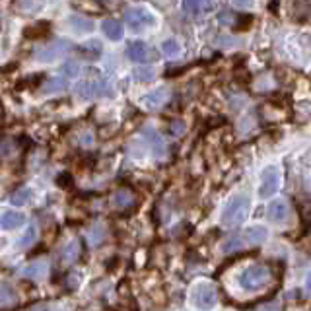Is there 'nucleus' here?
Here are the masks:
<instances>
[{"mask_svg": "<svg viewBox=\"0 0 311 311\" xmlns=\"http://www.w3.org/2000/svg\"><path fill=\"white\" fill-rule=\"evenodd\" d=\"M270 278H272V272L267 265H251L239 272L237 282L245 292H257V290L265 288L270 282Z\"/></svg>", "mask_w": 311, "mask_h": 311, "instance_id": "2", "label": "nucleus"}, {"mask_svg": "<svg viewBox=\"0 0 311 311\" xmlns=\"http://www.w3.org/2000/svg\"><path fill=\"white\" fill-rule=\"evenodd\" d=\"M31 196H33V191H31V189H28V187H20L18 191L12 193L10 202H12L14 206H26L31 200Z\"/></svg>", "mask_w": 311, "mask_h": 311, "instance_id": "22", "label": "nucleus"}, {"mask_svg": "<svg viewBox=\"0 0 311 311\" xmlns=\"http://www.w3.org/2000/svg\"><path fill=\"white\" fill-rule=\"evenodd\" d=\"M18 301V294H16L14 286L8 284V282H2L0 284V305L2 307H10Z\"/></svg>", "mask_w": 311, "mask_h": 311, "instance_id": "19", "label": "nucleus"}, {"mask_svg": "<svg viewBox=\"0 0 311 311\" xmlns=\"http://www.w3.org/2000/svg\"><path fill=\"white\" fill-rule=\"evenodd\" d=\"M257 311H280V303L278 301H268L265 305H261Z\"/></svg>", "mask_w": 311, "mask_h": 311, "instance_id": "38", "label": "nucleus"}, {"mask_svg": "<svg viewBox=\"0 0 311 311\" xmlns=\"http://www.w3.org/2000/svg\"><path fill=\"white\" fill-rule=\"evenodd\" d=\"M142 142H146L152 150V154L156 158H163L165 152H167V146H165V140L158 134V131L154 127H144L142 129Z\"/></svg>", "mask_w": 311, "mask_h": 311, "instance_id": "8", "label": "nucleus"}, {"mask_svg": "<svg viewBox=\"0 0 311 311\" xmlns=\"http://www.w3.org/2000/svg\"><path fill=\"white\" fill-rule=\"evenodd\" d=\"M267 216H268V220L274 222V224L286 222L288 216H290V206H288V202H286L284 198L272 200L267 208Z\"/></svg>", "mask_w": 311, "mask_h": 311, "instance_id": "9", "label": "nucleus"}, {"mask_svg": "<svg viewBox=\"0 0 311 311\" xmlns=\"http://www.w3.org/2000/svg\"><path fill=\"white\" fill-rule=\"evenodd\" d=\"M280 189V169L276 165H268L263 171V179H261V187H259V196L261 198H270L278 193Z\"/></svg>", "mask_w": 311, "mask_h": 311, "instance_id": "4", "label": "nucleus"}, {"mask_svg": "<svg viewBox=\"0 0 311 311\" xmlns=\"http://www.w3.org/2000/svg\"><path fill=\"white\" fill-rule=\"evenodd\" d=\"M133 76L138 82H152L156 78V70L152 66H138V68H134Z\"/></svg>", "mask_w": 311, "mask_h": 311, "instance_id": "24", "label": "nucleus"}, {"mask_svg": "<svg viewBox=\"0 0 311 311\" xmlns=\"http://www.w3.org/2000/svg\"><path fill=\"white\" fill-rule=\"evenodd\" d=\"M72 47H70V41H55V43L51 45H45L43 49H39V51H35V59L39 60V62H51V60L59 59L60 55L64 53V51H70Z\"/></svg>", "mask_w": 311, "mask_h": 311, "instance_id": "7", "label": "nucleus"}, {"mask_svg": "<svg viewBox=\"0 0 311 311\" xmlns=\"http://www.w3.org/2000/svg\"><path fill=\"white\" fill-rule=\"evenodd\" d=\"M24 274L35 282L45 280L47 274H49V263L43 261V259H41V261H33V263H30V267L24 270Z\"/></svg>", "mask_w": 311, "mask_h": 311, "instance_id": "12", "label": "nucleus"}, {"mask_svg": "<svg viewBox=\"0 0 311 311\" xmlns=\"http://www.w3.org/2000/svg\"><path fill=\"white\" fill-rule=\"evenodd\" d=\"M49 30H51L49 22H37L35 26H28L24 33H26L28 39H41V37H45L49 33Z\"/></svg>", "mask_w": 311, "mask_h": 311, "instance_id": "21", "label": "nucleus"}, {"mask_svg": "<svg viewBox=\"0 0 311 311\" xmlns=\"http://www.w3.org/2000/svg\"><path fill=\"white\" fill-rule=\"evenodd\" d=\"M39 82H43V74H33V78H26L22 84H20V88H24V86H28V88H35Z\"/></svg>", "mask_w": 311, "mask_h": 311, "instance_id": "35", "label": "nucleus"}, {"mask_svg": "<svg viewBox=\"0 0 311 311\" xmlns=\"http://www.w3.org/2000/svg\"><path fill=\"white\" fill-rule=\"evenodd\" d=\"M68 24H70V30L76 31V33H91V31L95 30V24H93L91 20H88V18H84V16H80V14L70 16Z\"/></svg>", "mask_w": 311, "mask_h": 311, "instance_id": "16", "label": "nucleus"}, {"mask_svg": "<svg viewBox=\"0 0 311 311\" xmlns=\"http://www.w3.org/2000/svg\"><path fill=\"white\" fill-rule=\"evenodd\" d=\"M24 224H26V216H24L22 212H14V210L4 212L2 218H0L2 230H16V228H20V226H24Z\"/></svg>", "mask_w": 311, "mask_h": 311, "instance_id": "14", "label": "nucleus"}, {"mask_svg": "<svg viewBox=\"0 0 311 311\" xmlns=\"http://www.w3.org/2000/svg\"><path fill=\"white\" fill-rule=\"evenodd\" d=\"M214 8V2H183V10L187 12V16H191L194 20H202L204 16Z\"/></svg>", "mask_w": 311, "mask_h": 311, "instance_id": "11", "label": "nucleus"}, {"mask_svg": "<svg viewBox=\"0 0 311 311\" xmlns=\"http://www.w3.org/2000/svg\"><path fill=\"white\" fill-rule=\"evenodd\" d=\"M216 43L220 45V47H234L236 41H234L232 37H218V39H216Z\"/></svg>", "mask_w": 311, "mask_h": 311, "instance_id": "39", "label": "nucleus"}, {"mask_svg": "<svg viewBox=\"0 0 311 311\" xmlns=\"http://www.w3.org/2000/svg\"><path fill=\"white\" fill-rule=\"evenodd\" d=\"M31 311H51V309H49V305H37V307H33Z\"/></svg>", "mask_w": 311, "mask_h": 311, "instance_id": "40", "label": "nucleus"}, {"mask_svg": "<svg viewBox=\"0 0 311 311\" xmlns=\"http://www.w3.org/2000/svg\"><path fill=\"white\" fill-rule=\"evenodd\" d=\"M249 212H251V198L243 193L234 194V196L228 200L226 208H224L220 224H222L224 228H236V226H241V224L247 220Z\"/></svg>", "mask_w": 311, "mask_h": 311, "instance_id": "1", "label": "nucleus"}, {"mask_svg": "<svg viewBox=\"0 0 311 311\" xmlns=\"http://www.w3.org/2000/svg\"><path fill=\"white\" fill-rule=\"evenodd\" d=\"M162 53L165 57H179L181 55V45H179L177 39H165L162 43Z\"/></svg>", "mask_w": 311, "mask_h": 311, "instance_id": "23", "label": "nucleus"}, {"mask_svg": "<svg viewBox=\"0 0 311 311\" xmlns=\"http://www.w3.org/2000/svg\"><path fill=\"white\" fill-rule=\"evenodd\" d=\"M187 131V123L185 121H173L171 123V134L173 136H181V134H185Z\"/></svg>", "mask_w": 311, "mask_h": 311, "instance_id": "34", "label": "nucleus"}, {"mask_svg": "<svg viewBox=\"0 0 311 311\" xmlns=\"http://www.w3.org/2000/svg\"><path fill=\"white\" fill-rule=\"evenodd\" d=\"M237 16L232 12V10H222L220 14H218V22H220V26H232V24H236Z\"/></svg>", "mask_w": 311, "mask_h": 311, "instance_id": "31", "label": "nucleus"}, {"mask_svg": "<svg viewBox=\"0 0 311 311\" xmlns=\"http://www.w3.org/2000/svg\"><path fill=\"white\" fill-rule=\"evenodd\" d=\"M84 49H88L91 53H101V43L99 41H88V43H84Z\"/></svg>", "mask_w": 311, "mask_h": 311, "instance_id": "37", "label": "nucleus"}, {"mask_svg": "<svg viewBox=\"0 0 311 311\" xmlns=\"http://www.w3.org/2000/svg\"><path fill=\"white\" fill-rule=\"evenodd\" d=\"M66 88V82H64V78H51L49 82H45L43 86V93H57V91H62V89Z\"/></svg>", "mask_w": 311, "mask_h": 311, "instance_id": "26", "label": "nucleus"}, {"mask_svg": "<svg viewBox=\"0 0 311 311\" xmlns=\"http://www.w3.org/2000/svg\"><path fill=\"white\" fill-rule=\"evenodd\" d=\"M60 72L68 78H76L80 74V64L76 60H64V64L60 66Z\"/></svg>", "mask_w": 311, "mask_h": 311, "instance_id": "30", "label": "nucleus"}, {"mask_svg": "<svg viewBox=\"0 0 311 311\" xmlns=\"http://www.w3.org/2000/svg\"><path fill=\"white\" fill-rule=\"evenodd\" d=\"M167 101V89H156V91H150L148 95L142 97V103L146 105L148 109H158Z\"/></svg>", "mask_w": 311, "mask_h": 311, "instance_id": "18", "label": "nucleus"}, {"mask_svg": "<svg viewBox=\"0 0 311 311\" xmlns=\"http://www.w3.org/2000/svg\"><path fill=\"white\" fill-rule=\"evenodd\" d=\"M57 185H59L60 189H70L74 185V179H72V175L68 171L66 173H60L59 177H57Z\"/></svg>", "mask_w": 311, "mask_h": 311, "instance_id": "32", "label": "nucleus"}, {"mask_svg": "<svg viewBox=\"0 0 311 311\" xmlns=\"http://www.w3.org/2000/svg\"><path fill=\"white\" fill-rule=\"evenodd\" d=\"M245 237H247V241L253 243V245H261V243H265L268 237V232L265 226H261V224H255L251 228H247L245 230Z\"/></svg>", "mask_w": 311, "mask_h": 311, "instance_id": "17", "label": "nucleus"}, {"mask_svg": "<svg viewBox=\"0 0 311 311\" xmlns=\"http://www.w3.org/2000/svg\"><path fill=\"white\" fill-rule=\"evenodd\" d=\"M101 31H103L111 41H121L123 35H125L123 24L117 22V20H103V22H101Z\"/></svg>", "mask_w": 311, "mask_h": 311, "instance_id": "15", "label": "nucleus"}, {"mask_svg": "<svg viewBox=\"0 0 311 311\" xmlns=\"http://www.w3.org/2000/svg\"><path fill=\"white\" fill-rule=\"evenodd\" d=\"M216 299H218V294H216V288L212 284H198L194 288L193 294V301L198 309H210L216 305Z\"/></svg>", "mask_w": 311, "mask_h": 311, "instance_id": "5", "label": "nucleus"}, {"mask_svg": "<svg viewBox=\"0 0 311 311\" xmlns=\"http://www.w3.org/2000/svg\"><path fill=\"white\" fill-rule=\"evenodd\" d=\"M251 24H253V16H241V18L237 16V20H236L234 26H236L237 31H245Z\"/></svg>", "mask_w": 311, "mask_h": 311, "instance_id": "33", "label": "nucleus"}, {"mask_svg": "<svg viewBox=\"0 0 311 311\" xmlns=\"http://www.w3.org/2000/svg\"><path fill=\"white\" fill-rule=\"evenodd\" d=\"M105 228L101 226V224H95L91 230H89V234H88V239H89V243L91 245H99L101 241L105 239Z\"/></svg>", "mask_w": 311, "mask_h": 311, "instance_id": "27", "label": "nucleus"}, {"mask_svg": "<svg viewBox=\"0 0 311 311\" xmlns=\"http://www.w3.org/2000/svg\"><path fill=\"white\" fill-rule=\"evenodd\" d=\"M78 142L82 144V146H89L91 142H93V134L91 133H82L78 136Z\"/></svg>", "mask_w": 311, "mask_h": 311, "instance_id": "36", "label": "nucleus"}, {"mask_svg": "<svg viewBox=\"0 0 311 311\" xmlns=\"http://www.w3.org/2000/svg\"><path fill=\"white\" fill-rule=\"evenodd\" d=\"M125 20H127V26L133 31H142L148 26H154V16L142 8H131L125 14Z\"/></svg>", "mask_w": 311, "mask_h": 311, "instance_id": "6", "label": "nucleus"}, {"mask_svg": "<svg viewBox=\"0 0 311 311\" xmlns=\"http://www.w3.org/2000/svg\"><path fill=\"white\" fill-rule=\"evenodd\" d=\"M241 247H243V239H241V236H230L222 243V251L224 253L237 251V249H241Z\"/></svg>", "mask_w": 311, "mask_h": 311, "instance_id": "29", "label": "nucleus"}, {"mask_svg": "<svg viewBox=\"0 0 311 311\" xmlns=\"http://www.w3.org/2000/svg\"><path fill=\"white\" fill-rule=\"evenodd\" d=\"M37 239V228L35 226H30L26 232H24V236L20 237V241H18V247H22V249H28L33 245V241Z\"/></svg>", "mask_w": 311, "mask_h": 311, "instance_id": "25", "label": "nucleus"}, {"mask_svg": "<svg viewBox=\"0 0 311 311\" xmlns=\"http://www.w3.org/2000/svg\"><path fill=\"white\" fill-rule=\"evenodd\" d=\"M76 93L82 99H95V97H109L115 91L107 80H84L76 84Z\"/></svg>", "mask_w": 311, "mask_h": 311, "instance_id": "3", "label": "nucleus"}, {"mask_svg": "<svg viewBox=\"0 0 311 311\" xmlns=\"http://www.w3.org/2000/svg\"><path fill=\"white\" fill-rule=\"evenodd\" d=\"M134 193L131 189H119L117 193L113 194V204L119 208H129L134 204Z\"/></svg>", "mask_w": 311, "mask_h": 311, "instance_id": "20", "label": "nucleus"}, {"mask_svg": "<svg viewBox=\"0 0 311 311\" xmlns=\"http://www.w3.org/2000/svg\"><path fill=\"white\" fill-rule=\"evenodd\" d=\"M80 253H82V243H80V239L68 241V243L64 245V249L60 251V265L68 267V265L76 263L78 257H80Z\"/></svg>", "mask_w": 311, "mask_h": 311, "instance_id": "10", "label": "nucleus"}, {"mask_svg": "<svg viewBox=\"0 0 311 311\" xmlns=\"http://www.w3.org/2000/svg\"><path fill=\"white\" fill-rule=\"evenodd\" d=\"M127 57L134 62H144L148 59V45L144 41H131L127 45Z\"/></svg>", "mask_w": 311, "mask_h": 311, "instance_id": "13", "label": "nucleus"}, {"mask_svg": "<svg viewBox=\"0 0 311 311\" xmlns=\"http://www.w3.org/2000/svg\"><path fill=\"white\" fill-rule=\"evenodd\" d=\"M80 284H82V272H78V270L68 272V274H66V278H64V282H62L64 290H76Z\"/></svg>", "mask_w": 311, "mask_h": 311, "instance_id": "28", "label": "nucleus"}]
</instances>
